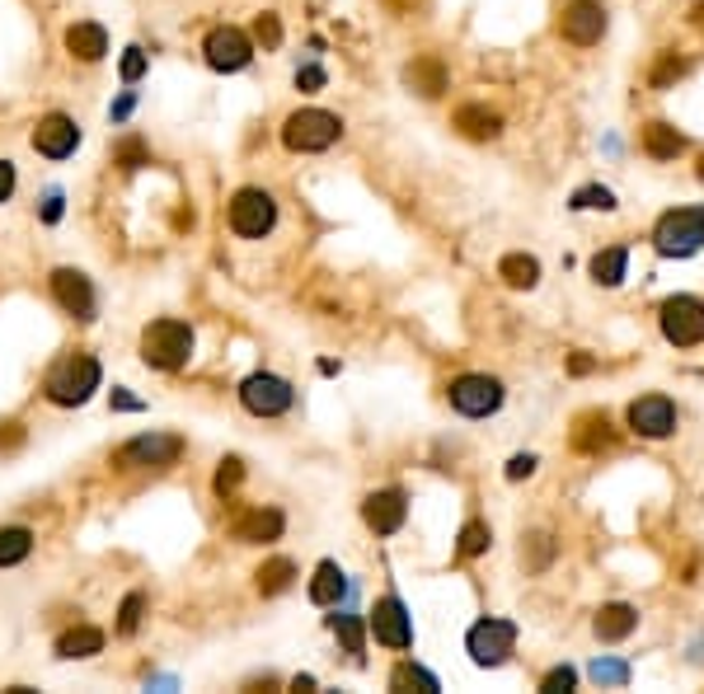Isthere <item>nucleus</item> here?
Wrapping results in <instances>:
<instances>
[{"label":"nucleus","instance_id":"nucleus-1","mask_svg":"<svg viewBox=\"0 0 704 694\" xmlns=\"http://www.w3.org/2000/svg\"><path fill=\"white\" fill-rule=\"evenodd\" d=\"M193 357V328L183 320H155L141 334V361L155 371H179Z\"/></svg>","mask_w":704,"mask_h":694},{"label":"nucleus","instance_id":"nucleus-2","mask_svg":"<svg viewBox=\"0 0 704 694\" xmlns=\"http://www.w3.org/2000/svg\"><path fill=\"white\" fill-rule=\"evenodd\" d=\"M99 390V361L90 352H75V357H61L52 371H47V399L61 404V408H75L85 404L90 394Z\"/></svg>","mask_w":704,"mask_h":694},{"label":"nucleus","instance_id":"nucleus-3","mask_svg":"<svg viewBox=\"0 0 704 694\" xmlns=\"http://www.w3.org/2000/svg\"><path fill=\"white\" fill-rule=\"evenodd\" d=\"M338 136H343V122L334 113H324V108H301V113H291L287 128H282V141H287V151H296V155L329 151Z\"/></svg>","mask_w":704,"mask_h":694},{"label":"nucleus","instance_id":"nucleus-4","mask_svg":"<svg viewBox=\"0 0 704 694\" xmlns=\"http://www.w3.org/2000/svg\"><path fill=\"white\" fill-rule=\"evenodd\" d=\"M653 244H657V254H667V259H691L704 244V212L700 207L667 212L653 230Z\"/></svg>","mask_w":704,"mask_h":694},{"label":"nucleus","instance_id":"nucleus-5","mask_svg":"<svg viewBox=\"0 0 704 694\" xmlns=\"http://www.w3.org/2000/svg\"><path fill=\"white\" fill-rule=\"evenodd\" d=\"M273 220H277V202L263 188H240L230 198V230L244 235V240H263L273 230Z\"/></svg>","mask_w":704,"mask_h":694},{"label":"nucleus","instance_id":"nucleus-6","mask_svg":"<svg viewBox=\"0 0 704 694\" xmlns=\"http://www.w3.org/2000/svg\"><path fill=\"white\" fill-rule=\"evenodd\" d=\"M179 455H183V441L175 432H151V436L128 441L114 460L128 469H169V465H179Z\"/></svg>","mask_w":704,"mask_h":694},{"label":"nucleus","instance_id":"nucleus-7","mask_svg":"<svg viewBox=\"0 0 704 694\" xmlns=\"http://www.w3.org/2000/svg\"><path fill=\"white\" fill-rule=\"evenodd\" d=\"M657 324H663V338L677 347H695L704 338V306L695 296H671L657 310Z\"/></svg>","mask_w":704,"mask_h":694},{"label":"nucleus","instance_id":"nucleus-8","mask_svg":"<svg viewBox=\"0 0 704 694\" xmlns=\"http://www.w3.org/2000/svg\"><path fill=\"white\" fill-rule=\"evenodd\" d=\"M465 648H469V657H475L479 667H503V661L512 657V648H516V624L512 620H479L475 629H469Z\"/></svg>","mask_w":704,"mask_h":694},{"label":"nucleus","instance_id":"nucleus-9","mask_svg":"<svg viewBox=\"0 0 704 694\" xmlns=\"http://www.w3.org/2000/svg\"><path fill=\"white\" fill-rule=\"evenodd\" d=\"M446 394H451V408L465 418H489L503 404V385L493 375H461V381H451Z\"/></svg>","mask_w":704,"mask_h":694},{"label":"nucleus","instance_id":"nucleus-10","mask_svg":"<svg viewBox=\"0 0 704 694\" xmlns=\"http://www.w3.org/2000/svg\"><path fill=\"white\" fill-rule=\"evenodd\" d=\"M240 404L249 408L254 418H282L291 408V385L282 381V375H249L240 385Z\"/></svg>","mask_w":704,"mask_h":694},{"label":"nucleus","instance_id":"nucleus-11","mask_svg":"<svg viewBox=\"0 0 704 694\" xmlns=\"http://www.w3.org/2000/svg\"><path fill=\"white\" fill-rule=\"evenodd\" d=\"M559 34L569 38L573 47L601 43V34H606V5H601V0H569V5H563V20H559Z\"/></svg>","mask_w":704,"mask_h":694},{"label":"nucleus","instance_id":"nucleus-12","mask_svg":"<svg viewBox=\"0 0 704 694\" xmlns=\"http://www.w3.org/2000/svg\"><path fill=\"white\" fill-rule=\"evenodd\" d=\"M630 428L648 441H663L677 432V404L667 399V394H644V399L630 404Z\"/></svg>","mask_w":704,"mask_h":694},{"label":"nucleus","instance_id":"nucleus-13","mask_svg":"<svg viewBox=\"0 0 704 694\" xmlns=\"http://www.w3.org/2000/svg\"><path fill=\"white\" fill-rule=\"evenodd\" d=\"M371 634L375 643H385V648H409L414 643V624H409V610H404V601H395V596H381V601L371 606Z\"/></svg>","mask_w":704,"mask_h":694},{"label":"nucleus","instance_id":"nucleus-14","mask_svg":"<svg viewBox=\"0 0 704 694\" xmlns=\"http://www.w3.org/2000/svg\"><path fill=\"white\" fill-rule=\"evenodd\" d=\"M202 52H207V67L212 71H244L249 57H254V47H249V38L240 34V28H212L207 43H202Z\"/></svg>","mask_w":704,"mask_h":694},{"label":"nucleus","instance_id":"nucleus-15","mask_svg":"<svg viewBox=\"0 0 704 694\" xmlns=\"http://www.w3.org/2000/svg\"><path fill=\"white\" fill-rule=\"evenodd\" d=\"M75 146H81V128L67 113H47L34 128V151L47 160H67V155H75Z\"/></svg>","mask_w":704,"mask_h":694},{"label":"nucleus","instance_id":"nucleus-16","mask_svg":"<svg viewBox=\"0 0 704 694\" xmlns=\"http://www.w3.org/2000/svg\"><path fill=\"white\" fill-rule=\"evenodd\" d=\"M52 296L57 306L75 314V320H94V287L85 273H75V267H57L52 273Z\"/></svg>","mask_w":704,"mask_h":694},{"label":"nucleus","instance_id":"nucleus-17","mask_svg":"<svg viewBox=\"0 0 704 694\" xmlns=\"http://www.w3.org/2000/svg\"><path fill=\"white\" fill-rule=\"evenodd\" d=\"M362 516L375 535H395L404 526V516H409V502H404L399 488H381V493H371L362 502Z\"/></svg>","mask_w":704,"mask_h":694},{"label":"nucleus","instance_id":"nucleus-18","mask_svg":"<svg viewBox=\"0 0 704 694\" xmlns=\"http://www.w3.org/2000/svg\"><path fill=\"white\" fill-rule=\"evenodd\" d=\"M230 535H235L240 545H273L277 535H282V512H273V507H254V512L235 516Z\"/></svg>","mask_w":704,"mask_h":694},{"label":"nucleus","instance_id":"nucleus-19","mask_svg":"<svg viewBox=\"0 0 704 694\" xmlns=\"http://www.w3.org/2000/svg\"><path fill=\"white\" fill-rule=\"evenodd\" d=\"M573 451L583 455H601V451H616V428H610L606 414H583L573 428Z\"/></svg>","mask_w":704,"mask_h":694},{"label":"nucleus","instance_id":"nucleus-20","mask_svg":"<svg viewBox=\"0 0 704 694\" xmlns=\"http://www.w3.org/2000/svg\"><path fill=\"white\" fill-rule=\"evenodd\" d=\"M451 128H456L461 136H469V141H493L498 132H503V118H498L493 108H484V104H461L456 118H451Z\"/></svg>","mask_w":704,"mask_h":694},{"label":"nucleus","instance_id":"nucleus-21","mask_svg":"<svg viewBox=\"0 0 704 694\" xmlns=\"http://www.w3.org/2000/svg\"><path fill=\"white\" fill-rule=\"evenodd\" d=\"M634 624H639V610L634 606H624V601H610L597 610V620H592V629H597V638L601 643H620V638H630L634 634Z\"/></svg>","mask_w":704,"mask_h":694},{"label":"nucleus","instance_id":"nucleus-22","mask_svg":"<svg viewBox=\"0 0 704 694\" xmlns=\"http://www.w3.org/2000/svg\"><path fill=\"white\" fill-rule=\"evenodd\" d=\"M404 81H409L422 99H437V94L446 89V71H442V61H437V57H418V61H409Z\"/></svg>","mask_w":704,"mask_h":694},{"label":"nucleus","instance_id":"nucleus-23","mask_svg":"<svg viewBox=\"0 0 704 694\" xmlns=\"http://www.w3.org/2000/svg\"><path fill=\"white\" fill-rule=\"evenodd\" d=\"M67 47H71V57H81V61H99L108 52V34L99 24H71L67 28Z\"/></svg>","mask_w":704,"mask_h":694},{"label":"nucleus","instance_id":"nucleus-24","mask_svg":"<svg viewBox=\"0 0 704 694\" xmlns=\"http://www.w3.org/2000/svg\"><path fill=\"white\" fill-rule=\"evenodd\" d=\"M644 151L653 155V160H677V155L685 151V136L671 128V122H648L644 128Z\"/></svg>","mask_w":704,"mask_h":694},{"label":"nucleus","instance_id":"nucleus-25","mask_svg":"<svg viewBox=\"0 0 704 694\" xmlns=\"http://www.w3.org/2000/svg\"><path fill=\"white\" fill-rule=\"evenodd\" d=\"M343 596H348V582H343L338 563H320L315 582H310V601H315V606H338Z\"/></svg>","mask_w":704,"mask_h":694},{"label":"nucleus","instance_id":"nucleus-26","mask_svg":"<svg viewBox=\"0 0 704 694\" xmlns=\"http://www.w3.org/2000/svg\"><path fill=\"white\" fill-rule=\"evenodd\" d=\"M57 653L75 661V657H94V653H104V629H94V624H81V629H71V634H61L57 643Z\"/></svg>","mask_w":704,"mask_h":694},{"label":"nucleus","instance_id":"nucleus-27","mask_svg":"<svg viewBox=\"0 0 704 694\" xmlns=\"http://www.w3.org/2000/svg\"><path fill=\"white\" fill-rule=\"evenodd\" d=\"M498 277H503L508 287H516V291H530L540 282V263L530 254H508L503 263H498Z\"/></svg>","mask_w":704,"mask_h":694},{"label":"nucleus","instance_id":"nucleus-28","mask_svg":"<svg viewBox=\"0 0 704 694\" xmlns=\"http://www.w3.org/2000/svg\"><path fill=\"white\" fill-rule=\"evenodd\" d=\"M624 267H630V249L616 244V249H601V254L592 259V277H597L601 287H620V282H624Z\"/></svg>","mask_w":704,"mask_h":694},{"label":"nucleus","instance_id":"nucleus-29","mask_svg":"<svg viewBox=\"0 0 704 694\" xmlns=\"http://www.w3.org/2000/svg\"><path fill=\"white\" fill-rule=\"evenodd\" d=\"M28 549H34V530H24V526L0 530V567L24 563V559H28Z\"/></svg>","mask_w":704,"mask_h":694},{"label":"nucleus","instance_id":"nucleus-30","mask_svg":"<svg viewBox=\"0 0 704 694\" xmlns=\"http://www.w3.org/2000/svg\"><path fill=\"white\" fill-rule=\"evenodd\" d=\"M254 577H259V591H263V596H277V591H287V587H291L296 563H291V559H269Z\"/></svg>","mask_w":704,"mask_h":694},{"label":"nucleus","instance_id":"nucleus-31","mask_svg":"<svg viewBox=\"0 0 704 694\" xmlns=\"http://www.w3.org/2000/svg\"><path fill=\"white\" fill-rule=\"evenodd\" d=\"M390 685H395V690H418V694H437V690H442V685H437V675L414 667V661H399V667L390 671Z\"/></svg>","mask_w":704,"mask_h":694},{"label":"nucleus","instance_id":"nucleus-32","mask_svg":"<svg viewBox=\"0 0 704 694\" xmlns=\"http://www.w3.org/2000/svg\"><path fill=\"white\" fill-rule=\"evenodd\" d=\"M334 634H338V643H343V648H348L353 657L367 653V624L357 620V614H334Z\"/></svg>","mask_w":704,"mask_h":694},{"label":"nucleus","instance_id":"nucleus-33","mask_svg":"<svg viewBox=\"0 0 704 694\" xmlns=\"http://www.w3.org/2000/svg\"><path fill=\"white\" fill-rule=\"evenodd\" d=\"M489 540H493V535H489V526H484V520H469V526L461 530V559H479L484 554V549H489Z\"/></svg>","mask_w":704,"mask_h":694},{"label":"nucleus","instance_id":"nucleus-34","mask_svg":"<svg viewBox=\"0 0 704 694\" xmlns=\"http://www.w3.org/2000/svg\"><path fill=\"white\" fill-rule=\"evenodd\" d=\"M681 75H685V61L677 52H663V57H657V67H653V75H648V85L653 89H667L671 81H681Z\"/></svg>","mask_w":704,"mask_h":694},{"label":"nucleus","instance_id":"nucleus-35","mask_svg":"<svg viewBox=\"0 0 704 694\" xmlns=\"http://www.w3.org/2000/svg\"><path fill=\"white\" fill-rule=\"evenodd\" d=\"M240 479H244V460H240V455H226L222 469H216V479H212V488H216L222 498H230L235 488H240Z\"/></svg>","mask_w":704,"mask_h":694},{"label":"nucleus","instance_id":"nucleus-36","mask_svg":"<svg viewBox=\"0 0 704 694\" xmlns=\"http://www.w3.org/2000/svg\"><path fill=\"white\" fill-rule=\"evenodd\" d=\"M141 610H146V596H141V591H132L128 601H122V610H118V634H136V624H141Z\"/></svg>","mask_w":704,"mask_h":694},{"label":"nucleus","instance_id":"nucleus-37","mask_svg":"<svg viewBox=\"0 0 704 694\" xmlns=\"http://www.w3.org/2000/svg\"><path fill=\"white\" fill-rule=\"evenodd\" d=\"M254 38L263 52H277V43H282V24H277V14H259L254 20Z\"/></svg>","mask_w":704,"mask_h":694},{"label":"nucleus","instance_id":"nucleus-38","mask_svg":"<svg viewBox=\"0 0 704 694\" xmlns=\"http://www.w3.org/2000/svg\"><path fill=\"white\" fill-rule=\"evenodd\" d=\"M592 681L597 685H624L630 681V667H624V661H597V667H592Z\"/></svg>","mask_w":704,"mask_h":694},{"label":"nucleus","instance_id":"nucleus-39","mask_svg":"<svg viewBox=\"0 0 704 694\" xmlns=\"http://www.w3.org/2000/svg\"><path fill=\"white\" fill-rule=\"evenodd\" d=\"M573 207H577V212H583V207H601V212H610V207H616V198H610L606 188H577V193H573Z\"/></svg>","mask_w":704,"mask_h":694},{"label":"nucleus","instance_id":"nucleus-40","mask_svg":"<svg viewBox=\"0 0 704 694\" xmlns=\"http://www.w3.org/2000/svg\"><path fill=\"white\" fill-rule=\"evenodd\" d=\"M141 75H146V52H141V47H128V57H122V81L136 85Z\"/></svg>","mask_w":704,"mask_h":694},{"label":"nucleus","instance_id":"nucleus-41","mask_svg":"<svg viewBox=\"0 0 704 694\" xmlns=\"http://www.w3.org/2000/svg\"><path fill=\"white\" fill-rule=\"evenodd\" d=\"M114 160L122 169H136V165H146V146H141V141H122V146L114 151Z\"/></svg>","mask_w":704,"mask_h":694},{"label":"nucleus","instance_id":"nucleus-42","mask_svg":"<svg viewBox=\"0 0 704 694\" xmlns=\"http://www.w3.org/2000/svg\"><path fill=\"white\" fill-rule=\"evenodd\" d=\"M577 685V671L573 667H559V671H550V675H545V694H563V690H573Z\"/></svg>","mask_w":704,"mask_h":694},{"label":"nucleus","instance_id":"nucleus-43","mask_svg":"<svg viewBox=\"0 0 704 694\" xmlns=\"http://www.w3.org/2000/svg\"><path fill=\"white\" fill-rule=\"evenodd\" d=\"M536 475V455H512L508 460V479H530Z\"/></svg>","mask_w":704,"mask_h":694},{"label":"nucleus","instance_id":"nucleus-44","mask_svg":"<svg viewBox=\"0 0 704 694\" xmlns=\"http://www.w3.org/2000/svg\"><path fill=\"white\" fill-rule=\"evenodd\" d=\"M296 85H301V89H320L324 85V71L320 67H301V71H296Z\"/></svg>","mask_w":704,"mask_h":694},{"label":"nucleus","instance_id":"nucleus-45","mask_svg":"<svg viewBox=\"0 0 704 694\" xmlns=\"http://www.w3.org/2000/svg\"><path fill=\"white\" fill-rule=\"evenodd\" d=\"M14 193V165L10 160H0V202H5Z\"/></svg>","mask_w":704,"mask_h":694},{"label":"nucleus","instance_id":"nucleus-46","mask_svg":"<svg viewBox=\"0 0 704 694\" xmlns=\"http://www.w3.org/2000/svg\"><path fill=\"white\" fill-rule=\"evenodd\" d=\"M592 367H597V361H592V357H583V352H577V357L569 361V371H573V375H587Z\"/></svg>","mask_w":704,"mask_h":694},{"label":"nucleus","instance_id":"nucleus-47","mask_svg":"<svg viewBox=\"0 0 704 694\" xmlns=\"http://www.w3.org/2000/svg\"><path fill=\"white\" fill-rule=\"evenodd\" d=\"M61 216V198L52 193V198H47V207H43V220H57Z\"/></svg>","mask_w":704,"mask_h":694},{"label":"nucleus","instance_id":"nucleus-48","mask_svg":"<svg viewBox=\"0 0 704 694\" xmlns=\"http://www.w3.org/2000/svg\"><path fill=\"white\" fill-rule=\"evenodd\" d=\"M691 24H695L700 34H704V0H695V5H691Z\"/></svg>","mask_w":704,"mask_h":694},{"label":"nucleus","instance_id":"nucleus-49","mask_svg":"<svg viewBox=\"0 0 704 694\" xmlns=\"http://www.w3.org/2000/svg\"><path fill=\"white\" fill-rule=\"evenodd\" d=\"M114 404L118 408H141V399H132V394H114Z\"/></svg>","mask_w":704,"mask_h":694},{"label":"nucleus","instance_id":"nucleus-50","mask_svg":"<svg viewBox=\"0 0 704 694\" xmlns=\"http://www.w3.org/2000/svg\"><path fill=\"white\" fill-rule=\"evenodd\" d=\"M700 179H704V155H700Z\"/></svg>","mask_w":704,"mask_h":694}]
</instances>
